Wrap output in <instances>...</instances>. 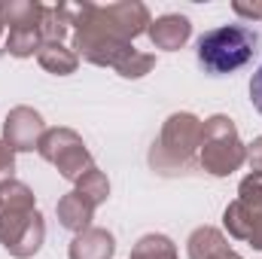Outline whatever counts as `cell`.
I'll use <instances>...</instances> for the list:
<instances>
[{
    "label": "cell",
    "instance_id": "1",
    "mask_svg": "<svg viewBox=\"0 0 262 259\" xmlns=\"http://www.w3.org/2000/svg\"><path fill=\"white\" fill-rule=\"evenodd\" d=\"M259 46V34L247 25H223L198 37L195 58L210 76L235 73L253 58Z\"/></svg>",
    "mask_w": 262,
    "mask_h": 259
},
{
    "label": "cell",
    "instance_id": "2",
    "mask_svg": "<svg viewBox=\"0 0 262 259\" xmlns=\"http://www.w3.org/2000/svg\"><path fill=\"white\" fill-rule=\"evenodd\" d=\"M198 165L210 177H229L241 171V165H247V143L226 113H213L201 122Z\"/></svg>",
    "mask_w": 262,
    "mask_h": 259
},
{
    "label": "cell",
    "instance_id": "3",
    "mask_svg": "<svg viewBox=\"0 0 262 259\" xmlns=\"http://www.w3.org/2000/svg\"><path fill=\"white\" fill-rule=\"evenodd\" d=\"M198 146H201V119L195 113H171L159 140L149 149V165L162 174H177L183 168L192 165V159H198Z\"/></svg>",
    "mask_w": 262,
    "mask_h": 259
},
{
    "label": "cell",
    "instance_id": "4",
    "mask_svg": "<svg viewBox=\"0 0 262 259\" xmlns=\"http://www.w3.org/2000/svg\"><path fill=\"white\" fill-rule=\"evenodd\" d=\"M37 153L49 165H55L58 174L64 180H70V183H76L89 168H95V159H92L85 140L73 128H46L40 146H37Z\"/></svg>",
    "mask_w": 262,
    "mask_h": 259
},
{
    "label": "cell",
    "instance_id": "5",
    "mask_svg": "<svg viewBox=\"0 0 262 259\" xmlns=\"http://www.w3.org/2000/svg\"><path fill=\"white\" fill-rule=\"evenodd\" d=\"M43 241H46V220L40 210H0V244L9 256H37Z\"/></svg>",
    "mask_w": 262,
    "mask_h": 259
},
{
    "label": "cell",
    "instance_id": "6",
    "mask_svg": "<svg viewBox=\"0 0 262 259\" xmlns=\"http://www.w3.org/2000/svg\"><path fill=\"white\" fill-rule=\"evenodd\" d=\"M43 134H46V122H43L40 110H34V107L18 104L3 119V143L12 153H34L40 146Z\"/></svg>",
    "mask_w": 262,
    "mask_h": 259
},
{
    "label": "cell",
    "instance_id": "7",
    "mask_svg": "<svg viewBox=\"0 0 262 259\" xmlns=\"http://www.w3.org/2000/svg\"><path fill=\"white\" fill-rule=\"evenodd\" d=\"M101 15H104L107 28H110L116 37L128 40V43H134L140 34H146V28H149V21H152L146 3H140V0L107 3V6H101Z\"/></svg>",
    "mask_w": 262,
    "mask_h": 259
},
{
    "label": "cell",
    "instance_id": "8",
    "mask_svg": "<svg viewBox=\"0 0 262 259\" xmlns=\"http://www.w3.org/2000/svg\"><path fill=\"white\" fill-rule=\"evenodd\" d=\"M146 37H149V43H152L156 49H162V52H177V49H183V46L189 43V37H192V21H189L186 15H180V12H165V15H159V18L149 21Z\"/></svg>",
    "mask_w": 262,
    "mask_h": 259
},
{
    "label": "cell",
    "instance_id": "9",
    "mask_svg": "<svg viewBox=\"0 0 262 259\" xmlns=\"http://www.w3.org/2000/svg\"><path fill=\"white\" fill-rule=\"evenodd\" d=\"M113 253H116V238L101 226H89L85 232L73 235L67 247V259H113Z\"/></svg>",
    "mask_w": 262,
    "mask_h": 259
},
{
    "label": "cell",
    "instance_id": "10",
    "mask_svg": "<svg viewBox=\"0 0 262 259\" xmlns=\"http://www.w3.org/2000/svg\"><path fill=\"white\" fill-rule=\"evenodd\" d=\"M186 253L189 259H226L232 253V244L216 226H198L186 241Z\"/></svg>",
    "mask_w": 262,
    "mask_h": 259
},
{
    "label": "cell",
    "instance_id": "11",
    "mask_svg": "<svg viewBox=\"0 0 262 259\" xmlns=\"http://www.w3.org/2000/svg\"><path fill=\"white\" fill-rule=\"evenodd\" d=\"M55 213H58V223L64 226L67 232L79 235V232H85V229L92 226V220H95V204H89L82 195L73 189V192H67V195L58 198Z\"/></svg>",
    "mask_w": 262,
    "mask_h": 259
},
{
    "label": "cell",
    "instance_id": "12",
    "mask_svg": "<svg viewBox=\"0 0 262 259\" xmlns=\"http://www.w3.org/2000/svg\"><path fill=\"white\" fill-rule=\"evenodd\" d=\"M262 223V213L259 210H250L247 204H241L238 198L226 204L223 210V226L229 232V238L235 241H250V235L256 232V226Z\"/></svg>",
    "mask_w": 262,
    "mask_h": 259
},
{
    "label": "cell",
    "instance_id": "13",
    "mask_svg": "<svg viewBox=\"0 0 262 259\" xmlns=\"http://www.w3.org/2000/svg\"><path fill=\"white\" fill-rule=\"evenodd\" d=\"M37 61L46 73H55V76H70L79 67L73 46H64V43H43L37 52Z\"/></svg>",
    "mask_w": 262,
    "mask_h": 259
},
{
    "label": "cell",
    "instance_id": "14",
    "mask_svg": "<svg viewBox=\"0 0 262 259\" xmlns=\"http://www.w3.org/2000/svg\"><path fill=\"white\" fill-rule=\"evenodd\" d=\"M46 6L37 0H0V21L3 28H25V25H40Z\"/></svg>",
    "mask_w": 262,
    "mask_h": 259
},
{
    "label": "cell",
    "instance_id": "15",
    "mask_svg": "<svg viewBox=\"0 0 262 259\" xmlns=\"http://www.w3.org/2000/svg\"><path fill=\"white\" fill-rule=\"evenodd\" d=\"M43 46L40 25H25V28H9L6 34V52L12 58H34Z\"/></svg>",
    "mask_w": 262,
    "mask_h": 259
},
{
    "label": "cell",
    "instance_id": "16",
    "mask_svg": "<svg viewBox=\"0 0 262 259\" xmlns=\"http://www.w3.org/2000/svg\"><path fill=\"white\" fill-rule=\"evenodd\" d=\"M128 259H177V244L162 232H149V235L137 238Z\"/></svg>",
    "mask_w": 262,
    "mask_h": 259
},
{
    "label": "cell",
    "instance_id": "17",
    "mask_svg": "<svg viewBox=\"0 0 262 259\" xmlns=\"http://www.w3.org/2000/svg\"><path fill=\"white\" fill-rule=\"evenodd\" d=\"M0 210H37V195L28 183L9 177L0 183Z\"/></svg>",
    "mask_w": 262,
    "mask_h": 259
},
{
    "label": "cell",
    "instance_id": "18",
    "mask_svg": "<svg viewBox=\"0 0 262 259\" xmlns=\"http://www.w3.org/2000/svg\"><path fill=\"white\" fill-rule=\"evenodd\" d=\"M73 186H76V192L82 195L89 204H95V207H101V204L110 198V180H107V174H104L98 165H95V168H89V171L73 183Z\"/></svg>",
    "mask_w": 262,
    "mask_h": 259
},
{
    "label": "cell",
    "instance_id": "19",
    "mask_svg": "<svg viewBox=\"0 0 262 259\" xmlns=\"http://www.w3.org/2000/svg\"><path fill=\"white\" fill-rule=\"evenodd\" d=\"M67 31H70V21H67L61 3L58 6H46L43 12V21H40V34H43V43H64Z\"/></svg>",
    "mask_w": 262,
    "mask_h": 259
},
{
    "label": "cell",
    "instance_id": "20",
    "mask_svg": "<svg viewBox=\"0 0 262 259\" xmlns=\"http://www.w3.org/2000/svg\"><path fill=\"white\" fill-rule=\"evenodd\" d=\"M238 201L247 204L250 210H259L262 213V171H250L238 183Z\"/></svg>",
    "mask_w": 262,
    "mask_h": 259
},
{
    "label": "cell",
    "instance_id": "21",
    "mask_svg": "<svg viewBox=\"0 0 262 259\" xmlns=\"http://www.w3.org/2000/svg\"><path fill=\"white\" fill-rule=\"evenodd\" d=\"M235 15L241 18H250V21H262V0H253V3H244V0H235L232 3Z\"/></svg>",
    "mask_w": 262,
    "mask_h": 259
},
{
    "label": "cell",
    "instance_id": "22",
    "mask_svg": "<svg viewBox=\"0 0 262 259\" xmlns=\"http://www.w3.org/2000/svg\"><path fill=\"white\" fill-rule=\"evenodd\" d=\"M12 171H15V153H12V149L3 143V137H0V183L9 180Z\"/></svg>",
    "mask_w": 262,
    "mask_h": 259
},
{
    "label": "cell",
    "instance_id": "23",
    "mask_svg": "<svg viewBox=\"0 0 262 259\" xmlns=\"http://www.w3.org/2000/svg\"><path fill=\"white\" fill-rule=\"evenodd\" d=\"M250 101H253L256 113L262 116V64L256 67V73L250 76Z\"/></svg>",
    "mask_w": 262,
    "mask_h": 259
},
{
    "label": "cell",
    "instance_id": "24",
    "mask_svg": "<svg viewBox=\"0 0 262 259\" xmlns=\"http://www.w3.org/2000/svg\"><path fill=\"white\" fill-rule=\"evenodd\" d=\"M247 165L250 171H262V134L253 143H247Z\"/></svg>",
    "mask_w": 262,
    "mask_h": 259
},
{
    "label": "cell",
    "instance_id": "25",
    "mask_svg": "<svg viewBox=\"0 0 262 259\" xmlns=\"http://www.w3.org/2000/svg\"><path fill=\"white\" fill-rule=\"evenodd\" d=\"M226 259H244V256H241V253H235V250H232V253H229V256H226Z\"/></svg>",
    "mask_w": 262,
    "mask_h": 259
},
{
    "label": "cell",
    "instance_id": "26",
    "mask_svg": "<svg viewBox=\"0 0 262 259\" xmlns=\"http://www.w3.org/2000/svg\"><path fill=\"white\" fill-rule=\"evenodd\" d=\"M0 34H3V21H0Z\"/></svg>",
    "mask_w": 262,
    "mask_h": 259
}]
</instances>
